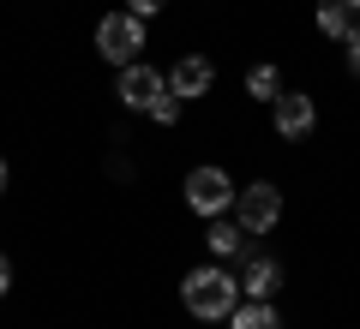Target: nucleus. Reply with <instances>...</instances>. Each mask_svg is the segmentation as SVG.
<instances>
[{"mask_svg": "<svg viewBox=\"0 0 360 329\" xmlns=\"http://www.w3.org/2000/svg\"><path fill=\"white\" fill-rule=\"evenodd\" d=\"M234 281H240V300H276V288H283V264H276V257H264L258 246H246Z\"/></svg>", "mask_w": 360, "mask_h": 329, "instance_id": "0eeeda50", "label": "nucleus"}, {"mask_svg": "<svg viewBox=\"0 0 360 329\" xmlns=\"http://www.w3.org/2000/svg\"><path fill=\"white\" fill-rule=\"evenodd\" d=\"M270 126H276V138H288V144L312 138V126H319V108H312V96L283 90V96L270 102Z\"/></svg>", "mask_w": 360, "mask_h": 329, "instance_id": "423d86ee", "label": "nucleus"}, {"mask_svg": "<svg viewBox=\"0 0 360 329\" xmlns=\"http://www.w3.org/2000/svg\"><path fill=\"white\" fill-rule=\"evenodd\" d=\"M348 72L360 78V30H354V36H348Z\"/></svg>", "mask_w": 360, "mask_h": 329, "instance_id": "dca6fc26", "label": "nucleus"}, {"mask_svg": "<svg viewBox=\"0 0 360 329\" xmlns=\"http://www.w3.org/2000/svg\"><path fill=\"white\" fill-rule=\"evenodd\" d=\"M234 222H240L246 234H270L276 222H283V192L270 186V180L240 186V192H234Z\"/></svg>", "mask_w": 360, "mask_h": 329, "instance_id": "20e7f679", "label": "nucleus"}, {"mask_svg": "<svg viewBox=\"0 0 360 329\" xmlns=\"http://www.w3.org/2000/svg\"><path fill=\"white\" fill-rule=\"evenodd\" d=\"M150 120H156V126H174V120H180V96H174V90H168V96L150 108Z\"/></svg>", "mask_w": 360, "mask_h": 329, "instance_id": "ddd939ff", "label": "nucleus"}, {"mask_svg": "<svg viewBox=\"0 0 360 329\" xmlns=\"http://www.w3.org/2000/svg\"><path fill=\"white\" fill-rule=\"evenodd\" d=\"M180 305H186L198 323H222V317L240 305V281H234L229 264H198L180 281Z\"/></svg>", "mask_w": 360, "mask_h": 329, "instance_id": "f257e3e1", "label": "nucleus"}, {"mask_svg": "<svg viewBox=\"0 0 360 329\" xmlns=\"http://www.w3.org/2000/svg\"><path fill=\"white\" fill-rule=\"evenodd\" d=\"M139 48H144V18H132L127 6H120V13H108L103 25H96V54H103V60L132 66V60H139Z\"/></svg>", "mask_w": 360, "mask_h": 329, "instance_id": "7ed1b4c3", "label": "nucleus"}, {"mask_svg": "<svg viewBox=\"0 0 360 329\" xmlns=\"http://www.w3.org/2000/svg\"><path fill=\"white\" fill-rule=\"evenodd\" d=\"M205 246L217 264H234V257H246V246H252V234L234 222V215H210V228H205Z\"/></svg>", "mask_w": 360, "mask_h": 329, "instance_id": "1a4fd4ad", "label": "nucleus"}, {"mask_svg": "<svg viewBox=\"0 0 360 329\" xmlns=\"http://www.w3.org/2000/svg\"><path fill=\"white\" fill-rule=\"evenodd\" d=\"M360 30V0H319V36L348 42Z\"/></svg>", "mask_w": 360, "mask_h": 329, "instance_id": "9d476101", "label": "nucleus"}, {"mask_svg": "<svg viewBox=\"0 0 360 329\" xmlns=\"http://www.w3.org/2000/svg\"><path fill=\"white\" fill-rule=\"evenodd\" d=\"M210 84H217V60H210V54H180V60L168 66V90H174L180 102L210 96Z\"/></svg>", "mask_w": 360, "mask_h": 329, "instance_id": "6e6552de", "label": "nucleus"}, {"mask_svg": "<svg viewBox=\"0 0 360 329\" xmlns=\"http://www.w3.org/2000/svg\"><path fill=\"white\" fill-rule=\"evenodd\" d=\"M6 293H13V257L0 252V300H6Z\"/></svg>", "mask_w": 360, "mask_h": 329, "instance_id": "2eb2a0df", "label": "nucleus"}, {"mask_svg": "<svg viewBox=\"0 0 360 329\" xmlns=\"http://www.w3.org/2000/svg\"><path fill=\"white\" fill-rule=\"evenodd\" d=\"M229 329H283V317H276L270 300H240L229 311Z\"/></svg>", "mask_w": 360, "mask_h": 329, "instance_id": "9b49d317", "label": "nucleus"}, {"mask_svg": "<svg viewBox=\"0 0 360 329\" xmlns=\"http://www.w3.org/2000/svg\"><path fill=\"white\" fill-rule=\"evenodd\" d=\"M162 6H168V0H127V13H132V18H156Z\"/></svg>", "mask_w": 360, "mask_h": 329, "instance_id": "4468645a", "label": "nucleus"}, {"mask_svg": "<svg viewBox=\"0 0 360 329\" xmlns=\"http://www.w3.org/2000/svg\"><path fill=\"white\" fill-rule=\"evenodd\" d=\"M246 96H258V102H276V96H283L276 66H252V72H246Z\"/></svg>", "mask_w": 360, "mask_h": 329, "instance_id": "f8f14e48", "label": "nucleus"}, {"mask_svg": "<svg viewBox=\"0 0 360 329\" xmlns=\"http://www.w3.org/2000/svg\"><path fill=\"white\" fill-rule=\"evenodd\" d=\"M0 192H6V162H0Z\"/></svg>", "mask_w": 360, "mask_h": 329, "instance_id": "f3484780", "label": "nucleus"}, {"mask_svg": "<svg viewBox=\"0 0 360 329\" xmlns=\"http://www.w3.org/2000/svg\"><path fill=\"white\" fill-rule=\"evenodd\" d=\"M180 192H186V210H198V215L210 222V215H229V210H234V192H240V186L229 180V168L198 162L193 174H186V186H180Z\"/></svg>", "mask_w": 360, "mask_h": 329, "instance_id": "f03ea898", "label": "nucleus"}, {"mask_svg": "<svg viewBox=\"0 0 360 329\" xmlns=\"http://www.w3.org/2000/svg\"><path fill=\"white\" fill-rule=\"evenodd\" d=\"M115 96L127 102L132 114H150L156 102L168 96V72H156V66H144V60H132V66H120V84H115Z\"/></svg>", "mask_w": 360, "mask_h": 329, "instance_id": "39448f33", "label": "nucleus"}]
</instances>
